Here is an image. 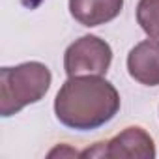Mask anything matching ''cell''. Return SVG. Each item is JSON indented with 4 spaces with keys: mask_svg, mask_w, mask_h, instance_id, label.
Returning <instances> with one entry per match:
<instances>
[{
    "mask_svg": "<svg viewBox=\"0 0 159 159\" xmlns=\"http://www.w3.org/2000/svg\"><path fill=\"white\" fill-rule=\"evenodd\" d=\"M137 23L150 38H159V0H139Z\"/></svg>",
    "mask_w": 159,
    "mask_h": 159,
    "instance_id": "7",
    "label": "cell"
},
{
    "mask_svg": "<svg viewBox=\"0 0 159 159\" xmlns=\"http://www.w3.org/2000/svg\"><path fill=\"white\" fill-rule=\"evenodd\" d=\"M127 71L144 86H159V39L137 43L127 54Z\"/></svg>",
    "mask_w": 159,
    "mask_h": 159,
    "instance_id": "5",
    "label": "cell"
},
{
    "mask_svg": "<svg viewBox=\"0 0 159 159\" xmlns=\"http://www.w3.org/2000/svg\"><path fill=\"white\" fill-rule=\"evenodd\" d=\"M120 111L118 90L103 75L67 77L54 98L58 122L75 131H92L109 124Z\"/></svg>",
    "mask_w": 159,
    "mask_h": 159,
    "instance_id": "1",
    "label": "cell"
},
{
    "mask_svg": "<svg viewBox=\"0 0 159 159\" xmlns=\"http://www.w3.org/2000/svg\"><path fill=\"white\" fill-rule=\"evenodd\" d=\"M112 62L111 45L98 36H83L75 39L64 52V69L67 77L105 75Z\"/></svg>",
    "mask_w": 159,
    "mask_h": 159,
    "instance_id": "3",
    "label": "cell"
},
{
    "mask_svg": "<svg viewBox=\"0 0 159 159\" xmlns=\"http://www.w3.org/2000/svg\"><path fill=\"white\" fill-rule=\"evenodd\" d=\"M52 75L41 62H23L0 69V116H13L38 103L51 88Z\"/></svg>",
    "mask_w": 159,
    "mask_h": 159,
    "instance_id": "2",
    "label": "cell"
},
{
    "mask_svg": "<svg viewBox=\"0 0 159 159\" xmlns=\"http://www.w3.org/2000/svg\"><path fill=\"white\" fill-rule=\"evenodd\" d=\"M122 8L124 0H69L71 17L88 28L114 21Z\"/></svg>",
    "mask_w": 159,
    "mask_h": 159,
    "instance_id": "6",
    "label": "cell"
},
{
    "mask_svg": "<svg viewBox=\"0 0 159 159\" xmlns=\"http://www.w3.org/2000/svg\"><path fill=\"white\" fill-rule=\"evenodd\" d=\"M155 144L148 131L139 125L125 127L122 133L107 142H98L94 148L81 152V157H107V159H153Z\"/></svg>",
    "mask_w": 159,
    "mask_h": 159,
    "instance_id": "4",
    "label": "cell"
}]
</instances>
